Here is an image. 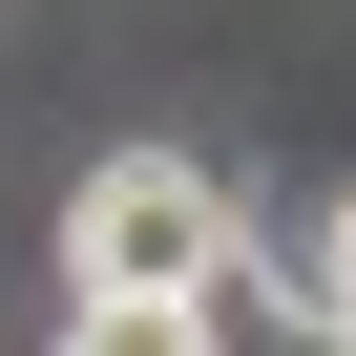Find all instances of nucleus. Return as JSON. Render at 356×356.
<instances>
[{
  "mask_svg": "<svg viewBox=\"0 0 356 356\" xmlns=\"http://www.w3.org/2000/svg\"><path fill=\"white\" fill-rule=\"evenodd\" d=\"M231 189L189 147H105L84 168V210H63V293H231Z\"/></svg>",
  "mask_w": 356,
  "mask_h": 356,
  "instance_id": "obj_1",
  "label": "nucleus"
},
{
  "mask_svg": "<svg viewBox=\"0 0 356 356\" xmlns=\"http://www.w3.org/2000/svg\"><path fill=\"white\" fill-rule=\"evenodd\" d=\"M63 356H210V293H63Z\"/></svg>",
  "mask_w": 356,
  "mask_h": 356,
  "instance_id": "obj_2",
  "label": "nucleus"
},
{
  "mask_svg": "<svg viewBox=\"0 0 356 356\" xmlns=\"http://www.w3.org/2000/svg\"><path fill=\"white\" fill-rule=\"evenodd\" d=\"M273 293H293L314 335H356V210H293V231H273Z\"/></svg>",
  "mask_w": 356,
  "mask_h": 356,
  "instance_id": "obj_3",
  "label": "nucleus"
}]
</instances>
